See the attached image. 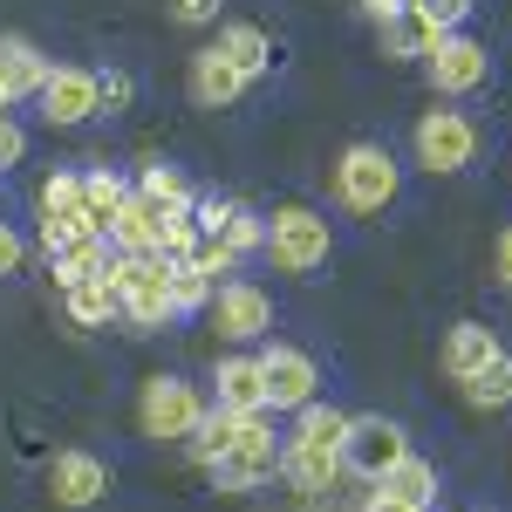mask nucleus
Segmentation results:
<instances>
[{"mask_svg": "<svg viewBox=\"0 0 512 512\" xmlns=\"http://www.w3.org/2000/svg\"><path fill=\"white\" fill-rule=\"evenodd\" d=\"M417 164L431 178H451V171H472L478 164V123L465 110H431L417 123Z\"/></svg>", "mask_w": 512, "mask_h": 512, "instance_id": "5", "label": "nucleus"}, {"mask_svg": "<svg viewBox=\"0 0 512 512\" xmlns=\"http://www.w3.org/2000/svg\"><path fill=\"white\" fill-rule=\"evenodd\" d=\"M260 369H267V410H301V403H315L321 390V369L308 349H294V342H267L260 349Z\"/></svg>", "mask_w": 512, "mask_h": 512, "instance_id": "11", "label": "nucleus"}, {"mask_svg": "<svg viewBox=\"0 0 512 512\" xmlns=\"http://www.w3.org/2000/svg\"><path fill=\"white\" fill-rule=\"evenodd\" d=\"M62 308H69L76 328H110V321L123 315V301L110 294V280H103V274H96V280H69V287H62Z\"/></svg>", "mask_w": 512, "mask_h": 512, "instance_id": "23", "label": "nucleus"}, {"mask_svg": "<svg viewBox=\"0 0 512 512\" xmlns=\"http://www.w3.org/2000/svg\"><path fill=\"white\" fill-rule=\"evenodd\" d=\"M0 110H14V89H7V76H0Z\"/></svg>", "mask_w": 512, "mask_h": 512, "instance_id": "42", "label": "nucleus"}, {"mask_svg": "<svg viewBox=\"0 0 512 512\" xmlns=\"http://www.w3.org/2000/svg\"><path fill=\"white\" fill-rule=\"evenodd\" d=\"M376 485H383V492H396V499H410V506H424V512L437 506V465H431V458H417V451H403V458H396Z\"/></svg>", "mask_w": 512, "mask_h": 512, "instance_id": "24", "label": "nucleus"}, {"mask_svg": "<svg viewBox=\"0 0 512 512\" xmlns=\"http://www.w3.org/2000/svg\"><path fill=\"white\" fill-rule=\"evenodd\" d=\"M96 96H103V110H123L137 96V82L123 76V69H96Z\"/></svg>", "mask_w": 512, "mask_h": 512, "instance_id": "34", "label": "nucleus"}, {"mask_svg": "<svg viewBox=\"0 0 512 512\" xmlns=\"http://www.w3.org/2000/svg\"><path fill=\"white\" fill-rule=\"evenodd\" d=\"M205 417V396L185 376H151L144 396H137V424L144 437H192V424Z\"/></svg>", "mask_w": 512, "mask_h": 512, "instance_id": "7", "label": "nucleus"}, {"mask_svg": "<svg viewBox=\"0 0 512 512\" xmlns=\"http://www.w3.org/2000/svg\"><path fill=\"white\" fill-rule=\"evenodd\" d=\"M212 383H219V396H212V403H219V410H233V417L267 410V369H260V349H253V355H226Z\"/></svg>", "mask_w": 512, "mask_h": 512, "instance_id": "15", "label": "nucleus"}, {"mask_svg": "<svg viewBox=\"0 0 512 512\" xmlns=\"http://www.w3.org/2000/svg\"><path fill=\"white\" fill-rule=\"evenodd\" d=\"M82 233H89L82 212H48V219H41V253H55V246H69V239H82Z\"/></svg>", "mask_w": 512, "mask_h": 512, "instance_id": "33", "label": "nucleus"}, {"mask_svg": "<svg viewBox=\"0 0 512 512\" xmlns=\"http://www.w3.org/2000/svg\"><path fill=\"white\" fill-rule=\"evenodd\" d=\"M362 7H369V14H376V21H383V14H396V7H403V0H362Z\"/></svg>", "mask_w": 512, "mask_h": 512, "instance_id": "41", "label": "nucleus"}, {"mask_svg": "<svg viewBox=\"0 0 512 512\" xmlns=\"http://www.w3.org/2000/svg\"><path fill=\"white\" fill-rule=\"evenodd\" d=\"M492 355H499V335H492L485 321H458V328L444 335V376H451V383H465V376L485 369Z\"/></svg>", "mask_w": 512, "mask_h": 512, "instance_id": "17", "label": "nucleus"}, {"mask_svg": "<svg viewBox=\"0 0 512 512\" xmlns=\"http://www.w3.org/2000/svg\"><path fill=\"white\" fill-rule=\"evenodd\" d=\"M35 212H41V219H48V212H82V171H55V178H41Z\"/></svg>", "mask_w": 512, "mask_h": 512, "instance_id": "29", "label": "nucleus"}, {"mask_svg": "<svg viewBox=\"0 0 512 512\" xmlns=\"http://www.w3.org/2000/svg\"><path fill=\"white\" fill-rule=\"evenodd\" d=\"M192 239H198V219H192V205H185V212H164V260H185V253H192Z\"/></svg>", "mask_w": 512, "mask_h": 512, "instance_id": "32", "label": "nucleus"}, {"mask_svg": "<svg viewBox=\"0 0 512 512\" xmlns=\"http://www.w3.org/2000/svg\"><path fill=\"white\" fill-rule=\"evenodd\" d=\"M376 28H383V55H396V62H424L437 41L451 35V28H437L417 0H403V7H396V14H383Z\"/></svg>", "mask_w": 512, "mask_h": 512, "instance_id": "14", "label": "nucleus"}, {"mask_svg": "<svg viewBox=\"0 0 512 512\" xmlns=\"http://www.w3.org/2000/svg\"><path fill=\"white\" fill-rule=\"evenodd\" d=\"M212 287H219V280L198 274L192 260H171V308H178V315H198V308L212 301Z\"/></svg>", "mask_w": 512, "mask_h": 512, "instance_id": "28", "label": "nucleus"}, {"mask_svg": "<svg viewBox=\"0 0 512 512\" xmlns=\"http://www.w3.org/2000/svg\"><path fill=\"white\" fill-rule=\"evenodd\" d=\"M417 7L431 14L437 28H465V21H472V7H478V0H417Z\"/></svg>", "mask_w": 512, "mask_h": 512, "instance_id": "35", "label": "nucleus"}, {"mask_svg": "<svg viewBox=\"0 0 512 512\" xmlns=\"http://www.w3.org/2000/svg\"><path fill=\"white\" fill-rule=\"evenodd\" d=\"M137 198H151L158 212H185V205H192V185H185V171H178V164H144Z\"/></svg>", "mask_w": 512, "mask_h": 512, "instance_id": "27", "label": "nucleus"}, {"mask_svg": "<svg viewBox=\"0 0 512 512\" xmlns=\"http://www.w3.org/2000/svg\"><path fill=\"white\" fill-rule=\"evenodd\" d=\"M21 260H28V239L14 233V226H0V280L21 274Z\"/></svg>", "mask_w": 512, "mask_h": 512, "instance_id": "38", "label": "nucleus"}, {"mask_svg": "<svg viewBox=\"0 0 512 512\" xmlns=\"http://www.w3.org/2000/svg\"><path fill=\"white\" fill-rule=\"evenodd\" d=\"M41 123H55V130H76L103 110V96H96V69H76V62H55L48 82H41Z\"/></svg>", "mask_w": 512, "mask_h": 512, "instance_id": "10", "label": "nucleus"}, {"mask_svg": "<svg viewBox=\"0 0 512 512\" xmlns=\"http://www.w3.org/2000/svg\"><path fill=\"white\" fill-rule=\"evenodd\" d=\"M424 76H431L437 96H472V89H485V82H492V48H485V41H472L465 28H451V35L424 55Z\"/></svg>", "mask_w": 512, "mask_h": 512, "instance_id": "6", "label": "nucleus"}, {"mask_svg": "<svg viewBox=\"0 0 512 512\" xmlns=\"http://www.w3.org/2000/svg\"><path fill=\"white\" fill-rule=\"evenodd\" d=\"M171 21H185V28H205V21H219V0H171Z\"/></svg>", "mask_w": 512, "mask_h": 512, "instance_id": "37", "label": "nucleus"}, {"mask_svg": "<svg viewBox=\"0 0 512 512\" xmlns=\"http://www.w3.org/2000/svg\"><path fill=\"white\" fill-rule=\"evenodd\" d=\"M239 89H246V76H239L219 48H198V55H192V96L205 103V110H226V103H239Z\"/></svg>", "mask_w": 512, "mask_h": 512, "instance_id": "18", "label": "nucleus"}, {"mask_svg": "<svg viewBox=\"0 0 512 512\" xmlns=\"http://www.w3.org/2000/svg\"><path fill=\"white\" fill-rule=\"evenodd\" d=\"M219 55H226V62H233L246 82L274 69V41H267V28H253V21H233V28H219Z\"/></svg>", "mask_w": 512, "mask_h": 512, "instance_id": "21", "label": "nucleus"}, {"mask_svg": "<svg viewBox=\"0 0 512 512\" xmlns=\"http://www.w3.org/2000/svg\"><path fill=\"white\" fill-rule=\"evenodd\" d=\"M205 315H212V328H219L226 342H267V328H274V301H267L253 280H219L212 301H205Z\"/></svg>", "mask_w": 512, "mask_h": 512, "instance_id": "8", "label": "nucleus"}, {"mask_svg": "<svg viewBox=\"0 0 512 512\" xmlns=\"http://www.w3.org/2000/svg\"><path fill=\"white\" fill-rule=\"evenodd\" d=\"M362 512H424V506H410V499H396V492H383V485H376V492H369V506Z\"/></svg>", "mask_w": 512, "mask_h": 512, "instance_id": "39", "label": "nucleus"}, {"mask_svg": "<svg viewBox=\"0 0 512 512\" xmlns=\"http://www.w3.org/2000/svg\"><path fill=\"white\" fill-rule=\"evenodd\" d=\"M48 260H55V280H62V287H69V280H96L103 267H110V239L82 233V239H69V246H55Z\"/></svg>", "mask_w": 512, "mask_h": 512, "instance_id": "25", "label": "nucleus"}, {"mask_svg": "<svg viewBox=\"0 0 512 512\" xmlns=\"http://www.w3.org/2000/svg\"><path fill=\"white\" fill-rule=\"evenodd\" d=\"M396 158L383 151V144H349L342 151V164H335V198L349 205V212H383L396 198Z\"/></svg>", "mask_w": 512, "mask_h": 512, "instance_id": "4", "label": "nucleus"}, {"mask_svg": "<svg viewBox=\"0 0 512 512\" xmlns=\"http://www.w3.org/2000/svg\"><path fill=\"white\" fill-rule=\"evenodd\" d=\"M233 437H239V417L233 410H219V403H205V417L192 424V437H185V451H192V465L198 472H212L226 451H233Z\"/></svg>", "mask_w": 512, "mask_h": 512, "instance_id": "22", "label": "nucleus"}, {"mask_svg": "<svg viewBox=\"0 0 512 512\" xmlns=\"http://www.w3.org/2000/svg\"><path fill=\"white\" fill-rule=\"evenodd\" d=\"M103 492H110V465L103 458H89V451H55L48 458V499L55 506L82 512V506H96Z\"/></svg>", "mask_w": 512, "mask_h": 512, "instance_id": "12", "label": "nucleus"}, {"mask_svg": "<svg viewBox=\"0 0 512 512\" xmlns=\"http://www.w3.org/2000/svg\"><path fill=\"white\" fill-rule=\"evenodd\" d=\"M499 280H506V287H512V226H506V233H499Z\"/></svg>", "mask_w": 512, "mask_h": 512, "instance_id": "40", "label": "nucleus"}, {"mask_svg": "<svg viewBox=\"0 0 512 512\" xmlns=\"http://www.w3.org/2000/svg\"><path fill=\"white\" fill-rule=\"evenodd\" d=\"M465 403H472V410H506V403H512V355L506 349L492 355L485 369L465 376Z\"/></svg>", "mask_w": 512, "mask_h": 512, "instance_id": "26", "label": "nucleus"}, {"mask_svg": "<svg viewBox=\"0 0 512 512\" xmlns=\"http://www.w3.org/2000/svg\"><path fill=\"white\" fill-rule=\"evenodd\" d=\"M403 451H410L403 424H390V417H349V437H342V472H355V478H369V485H376Z\"/></svg>", "mask_w": 512, "mask_h": 512, "instance_id": "9", "label": "nucleus"}, {"mask_svg": "<svg viewBox=\"0 0 512 512\" xmlns=\"http://www.w3.org/2000/svg\"><path fill=\"white\" fill-rule=\"evenodd\" d=\"M110 246H117V253H158V246H164V212L151 205V198L130 192V205L117 212V226H110ZM158 260H164V253H158Z\"/></svg>", "mask_w": 512, "mask_h": 512, "instance_id": "16", "label": "nucleus"}, {"mask_svg": "<svg viewBox=\"0 0 512 512\" xmlns=\"http://www.w3.org/2000/svg\"><path fill=\"white\" fill-rule=\"evenodd\" d=\"M185 260H192L198 274H212V280H219V274H233V267H239V253L226 246V233H198Z\"/></svg>", "mask_w": 512, "mask_h": 512, "instance_id": "30", "label": "nucleus"}, {"mask_svg": "<svg viewBox=\"0 0 512 512\" xmlns=\"http://www.w3.org/2000/svg\"><path fill=\"white\" fill-rule=\"evenodd\" d=\"M123 205H130V185H123L117 171H82V219H89V233L110 239Z\"/></svg>", "mask_w": 512, "mask_h": 512, "instance_id": "20", "label": "nucleus"}, {"mask_svg": "<svg viewBox=\"0 0 512 512\" xmlns=\"http://www.w3.org/2000/svg\"><path fill=\"white\" fill-rule=\"evenodd\" d=\"M219 233H226V246H233L239 260H246V253H260V246H267V226H260V219H253V212H246V205H226V226H219Z\"/></svg>", "mask_w": 512, "mask_h": 512, "instance_id": "31", "label": "nucleus"}, {"mask_svg": "<svg viewBox=\"0 0 512 512\" xmlns=\"http://www.w3.org/2000/svg\"><path fill=\"white\" fill-rule=\"evenodd\" d=\"M21 158H28V130L0 110V171H7V164H21Z\"/></svg>", "mask_w": 512, "mask_h": 512, "instance_id": "36", "label": "nucleus"}, {"mask_svg": "<svg viewBox=\"0 0 512 512\" xmlns=\"http://www.w3.org/2000/svg\"><path fill=\"white\" fill-rule=\"evenodd\" d=\"M280 478H287L294 492L321 499V492H335V478H342V451H335V444H315V437H287V444H280Z\"/></svg>", "mask_w": 512, "mask_h": 512, "instance_id": "13", "label": "nucleus"}, {"mask_svg": "<svg viewBox=\"0 0 512 512\" xmlns=\"http://www.w3.org/2000/svg\"><path fill=\"white\" fill-rule=\"evenodd\" d=\"M260 253L274 260L280 274H315L335 253V233H328V219H321L315 205H280L274 219H267V246Z\"/></svg>", "mask_w": 512, "mask_h": 512, "instance_id": "2", "label": "nucleus"}, {"mask_svg": "<svg viewBox=\"0 0 512 512\" xmlns=\"http://www.w3.org/2000/svg\"><path fill=\"white\" fill-rule=\"evenodd\" d=\"M48 55H41L35 41H21V35H0V76H7V89H14V103L21 96H41V82H48Z\"/></svg>", "mask_w": 512, "mask_h": 512, "instance_id": "19", "label": "nucleus"}, {"mask_svg": "<svg viewBox=\"0 0 512 512\" xmlns=\"http://www.w3.org/2000/svg\"><path fill=\"white\" fill-rule=\"evenodd\" d=\"M274 410H253V417H239V437L233 451L212 465V485L219 492H253V485H267L280 472V444H274V424H267Z\"/></svg>", "mask_w": 512, "mask_h": 512, "instance_id": "3", "label": "nucleus"}, {"mask_svg": "<svg viewBox=\"0 0 512 512\" xmlns=\"http://www.w3.org/2000/svg\"><path fill=\"white\" fill-rule=\"evenodd\" d=\"M103 280H110V294L123 301V321L130 328H164V321L178 315L171 308V260H158V253H117L110 246Z\"/></svg>", "mask_w": 512, "mask_h": 512, "instance_id": "1", "label": "nucleus"}]
</instances>
